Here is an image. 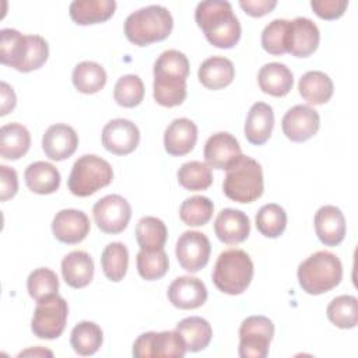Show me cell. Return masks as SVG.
Instances as JSON below:
<instances>
[{"label":"cell","mask_w":358,"mask_h":358,"mask_svg":"<svg viewBox=\"0 0 358 358\" xmlns=\"http://www.w3.org/2000/svg\"><path fill=\"white\" fill-rule=\"evenodd\" d=\"M199 80L208 90H221L229 85L235 77L232 62L224 56H211L199 67Z\"/></svg>","instance_id":"83f0119b"},{"label":"cell","mask_w":358,"mask_h":358,"mask_svg":"<svg viewBox=\"0 0 358 358\" xmlns=\"http://www.w3.org/2000/svg\"><path fill=\"white\" fill-rule=\"evenodd\" d=\"M211 278L221 292L239 295L253 278V262L242 249H227L218 255Z\"/></svg>","instance_id":"8992f818"},{"label":"cell","mask_w":358,"mask_h":358,"mask_svg":"<svg viewBox=\"0 0 358 358\" xmlns=\"http://www.w3.org/2000/svg\"><path fill=\"white\" fill-rule=\"evenodd\" d=\"M24 179L27 187L36 194L55 193L60 186V172L57 168L45 161H36L27 166Z\"/></svg>","instance_id":"f1b7e54d"},{"label":"cell","mask_w":358,"mask_h":358,"mask_svg":"<svg viewBox=\"0 0 358 358\" xmlns=\"http://www.w3.org/2000/svg\"><path fill=\"white\" fill-rule=\"evenodd\" d=\"M137 271L140 277L147 281H154L164 277L169 267L168 255L164 249L161 250H141L136 257Z\"/></svg>","instance_id":"60d3db41"},{"label":"cell","mask_w":358,"mask_h":358,"mask_svg":"<svg viewBox=\"0 0 358 358\" xmlns=\"http://www.w3.org/2000/svg\"><path fill=\"white\" fill-rule=\"evenodd\" d=\"M136 239L141 250H161L168 239V229L157 217H143L136 225Z\"/></svg>","instance_id":"e575fe53"},{"label":"cell","mask_w":358,"mask_h":358,"mask_svg":"<svg viewBox=\"0 0 358 358\" xmlns=\"http://www.w3.org/2000/svg\"><path fill=\"white\" fill-rule=\"evenodd\" d=\"M0 94H1V109H0V115L4 116L8 112H11L15 108L17 103V98L14 94V90L4 81L0 83Z\"/></svg>","instance_id":"c3c4849f"},{"label":"cell","mask_w":358,"mask_h":358,"mask_svg":"<svg viewBox=\"0 0 358 358\" xmlns=\"http://www.w3.org/2000/svg\"><path fill=\"white\" fill-rule=\"evenodd\" d=\"M345 218L336 206H323L315 213V231L326 246H337L345 236Z\"/></svg>","instance_id":"603a6c76"},{"label":"cell","mask_w":358,"mask_h":358,"mask_svg":"<svg viewBox=\"0 0 358 358\" xmlns=\"http://www.w3.org/2000/svg\"><path fill=\"white\" fill-rule=\"evenodd\" d=\"M298 90L301 96L309 105H323L330 101L333 95V81L331 78L319 70L305 73L298 83Z\"/></svg>","instance_id":"f546056e"},{"label":"cell","mask_w":358,"mask_h":358,"mask_svg":"<svg viewBox=\"0 0 358 358\" xmlns=\"http://www.w3.org/2000/svg\"><path fill=\"white\" fill-rule=\"evenodd\" d=\"M92 215L102 232L115 235L126 229L131 217V207L123 196L108 194L94 204Z\"/></svg>","instance_id":"7c38bea8"},{"label":"cell","mask_w":358,"mask_h":358,"mask_svg":"<svg viewBox=\"0 0 358 358\" xmlns=\"http://www.w3.org/2000/svg\"><path fill=\"white\" fill-rule=\"evenodd\" d=\"M189 71V60L182 52L175 49L162 52L154 63L152 95L155 102L166 108L180 105L187 95Z\"/></svg>","instance_id":"6da1fadb"},{"label":"cell","mask_w":358,"mask_h":358,"mask_svg":"<svg viewBox=\"0 0 358 358\" xmlns=\"http://www.w3.org/2000/svg\"><path fill=\"white\" fill-rule=\"evenodd\" d=\"M264 190L262 165L246 155L227 169L222 182L224 194L236 203H252L257 200Z\"/></svg>","instance_id":"52a82bcc"},{"label":"cell","mask_w":358,"mask_h":358,"mask_svg":"<svg viewBox=\"0 0 358 358\" xmlns=\"http://www.w3.org/2000/svg\"><path fill=\"white\" fill-rule=\"evenodd\" d=\"M172 28L173 18L169 10L158 4L138 8L124 20V35L137 46H147L166 39Z\"/></svg>","instance_id":"277c9868"},{"label":"cell","mask_w":358,"mask_h":358,"mask_svg":"<svg viewBox=\"0 0 358 358\" xmlns=\"http://www.w3.org/2000/svg\"><path fill=\"white\" fill-rule=\"evenodd\" d=\"M213 211L214 204L208 197L192 196L180 204L179 217L189 227H201L211 220Z\"/></svg>","instance_id":"ab89813d"},{"label":"cell","mask_w":358,"mask_h":358,"mask_svg":"<svg viewBox=\"0 0 358 358\" xmlns=\"http://www.w3.org/2000/svg\"><path fill=\"white\" fill-rule=\"evenodd\" d=\"M194 20L206 39L215 48L229 49L241 39V22L228 1H200L194 10Z\"/></svg>","instance_id":"7a4b0ae2"},{"label":"cell","mask_w":358,"mask_h":358,"mask_svg":"<svg viewBox=\"0 0 358 358\" xmlns=\"http://www.w3.org/2000/svg\"><path fill=\"white\" fill-rule=\"evenodd\" d=\"M175 253L183 270L197 273L208 263L211 245L203 232L186 231L178 238Z\"/></svg>","instance_id":"4fadbf2b"},{"label":"cell","mask_w":358,"mask_h":358,"mask_svg":"<svg viewBox=\"0 0 358 358\" xmlns=\"http://www.w3.org/2000/svg\"><path fill=\"white\" fill-rule=\"evenodd\" d=\"M327 319L340 329H352L358 323V301L354 295H340L326 308Z\"/></svg>","instance_id":"8d00e7d4"},{"label":"cell","mask_w":358,"mask_h":358,"mask_svg":"<svg viewBox=\"0 0 358 358\" xmlns=\"http://www.w3.org/2000/svg\"><path fill=\"white\" fill-rule=\"evenodd\" d=\"M105 69L91 60H84L78 63L71 73V81L77 91L83 94H95L101 91L106 84Z\"/></svg>","instance_id":"d6a6232c"},{"label":"cell","mask_w":358,"mask_h":358,"mask_svg":"<svg viewBox=\"0 0 358 358\" xmlns=\"http://www.w3.org/2000/svg\"><path fill=\"white\" fill-rule=\"evenodd\" d=\"M178 182L187 190H206L213 183L211 168L206 162L189 161L178 169Z\"/></svg>","instance_id":"f35d334b"},{"label":"cell","mask_w":358,"mask_h":358,"mask_svg":"<svg viewBox=\"0 0 358 358\" xmlns=\"http://www.w3.org/2000/svg\"><path fill=\"white\" fill-rule=\"evenodd\" d=\"M288 28H289V21L284 18H275L271 22H268L262 32L263 49L267 53L274 56L287 53Z\"/></svg>","instance_id":"7bdbcfd3"},{"label":"cell","mask_w":358,"mask_h":358,"mask_svg":"<svg viewBox=\"0 0 358 358\" xmlns=\"http://www.w3.org/2000/svg\"><path fill=\"white\" fill-rule=\"evenodd\" d=\"M274 336L273 322L262 315L246 317L239 327L238 352L242 358H264Z\"/></svg>","instance_id":"30bf717a"},{"label":"cell","mask_w":358,"mask_h":358,"mask_svg":"<svg viewBox=\"0 0 358 358\" xmlns=\"http://www.w3.org/2000/svg\"><path fill=\"white\" fill-rule=\"evenodd\" d=\"M274 127L273 108L266 102H256L250 106L245 120V137L253 145L264 144Z\"/></svg>","instance_id":"cb8c5ba5"},{"label":"cell","mask_w":358,"mask_h":358,"mask_svg":"<svg viewBox=\"0 0 358 358\" xmlns=\"http://www.w3.org/2000/svg\"><path fill=\"white\" fill-rule=\"evenodd\" d=\"M186 351L185 341L176 330L147 331L140 334L133 344V355L136 358H182Z\"/></svg>","instance_id":"8fae6325"},{"label":"cell","mask_w":358,"mask_h":358,"mask_svg":"<svg viewBox=\"0 0 358 358\" xmlns=\"http://www.w3.org/2000/svg\"><path fill=\"white\" fill-rule=\"evenodd\" d=\"M185 341L186 350L197 352L204 350L213 337L211 324L200 316H190L182 319L175 329Z\"/></svg>","instance_id":"1f68e13d"},{"label":"cell","mask_w":358,"mask_h":358,"mask_svg":"<svg viewBox=\"0 0 358 358\" xmlns=\"http://www.w3.org/2000/svg\"><path fill=\"white\" fill-rule=\"evenodd\" d=\"M27 289L34 301H41L49 295L57 294L59 278L56 273L48 267L35 268L27 280Z\"/></svg>","instance_id":"ee69618b"},{"label":"cell","mask_w":358,"mask_h":358,"mask_svg":"<svg viewBox=\"0 0 358 358\" xmlns=\"http://www.w3.org/2000/svg\"><path fill=\"white\" fill-rule=\"evenodd\" d=\"M67 315L69 306L66 299L57 294L49 295L36 302L31 320V330L39 338H57L64 331Z\"/></svg>","instance_id":"9c48e42d"},{"label":"cell","mask_w":358,"mask_h":358,"mask_svg":"<svg viewBox=\"0 0 358 358\" xmlns=\"http://www.w3.org/2000/svg\"><path fill=\"white\" fill-rule=\"evenodd\" d=\"M320 127L317 110L309 105H295L285 112L281 120V129L285 137L295 143H303L313 137Z\"/></svg>","instance_id":"5bb4252c"},{"label":"cell","mask_w":358,"mask_h":358,"mask_svg":"<svg viewBox=\"0 0 358 358\" xmlns=\"http://www.w3.org/2000/svg\"><path fill=\"white\" fill-rule=\"evenodd\" d=\"M17 190H18L17 172L7 165H0V200L6 201L14 197Z\"/></svg>","instance_id":"bcb514c9"},{"label":"cell","mask_w":358,"mask_h":358,"mask_svg":"<svg viewBox=\"0 0 358 358\" xmlns=\"http://www.w3.org/2000/svg\"><path fill=\"white\" fill-rule=\"evenodd\" d=\"M242 155L238 140L227 131H218L204 144V159L210 168L228 169Z\"/></svg>","instance_id":"e0dca14e"},{"label":"cell","mask_w":358,"mask_h":358,"mask_svg":"<svg viewBox=\"0 0 358 358\" xmlns=\"http://www.w3.org/2000/svg\"><path fill=\"white\" fill-rule=\"evenodd\" d=\"M287 227V213L275 203L260 207L256 214V228L266 238H278Z\"/></svg>","instance_id":"74e56055"},{"label":"cell","mask_w":358,"mask_h":358,"mask_svg":"<svg viewBox=\"0 0 358 358\" xmlns=\"http://www.w3.org/2000/svg\"><path fill=\"white\" fill-rule=\"evenodd\" d=\"M102 145L112 154L127 155L140 143L138 127L129 119L117 117L108 122L102 129Z\"/></svg>","instance_id":"9a60e30c"},{"label":"cell","mask_w":358,"mask_h":358,"mask_svg":"<svg viewBox=\"0 0 358 358\" xmlns=\"http://www.w3.org/2000/svg\"><path fill=\"white\" fill-rule=\"evenodd\" d=\"M257 83L264 94L273 96H284L292 90L294 76L285 64L271 62L260 67Z\"/></svg>","instance_id":"484cf974"},{"label":"cell","mask_w":358,"mask_h":358,"mask_svg":"<svg viewBox=\"0 0 358 358\" xmlns=\"http://www.w3.org/2000/svg\"><path fill=\"white\" fill-rule=\"evenodd\" d=\"M197 141V126L187 117L172 120L164 133V147L169 155L182 157L189 154Z\"/></svg>","instance_id":"7402d4cb"},{"label":"cell","mask_w":358,"mask_h":358,"mask_svg":"<svg viewBox=\"0 0 358 358\" xmlns=\"http://www.w3.org/2000/svg\"><path fill=\"white\" fill-rule=\"evenodd\" d=\"M22 355H49V357H52L53 354H52V351L42 350L41 347H36V348H34V350H25V351H22V352L18 354V357H22Z\"/></svg>","instance_id":"681fc988"},{"label":"cell","mask_w":358,"mask_h":358,"mask_svg":"<svg viewBox=\"0 0 358 358\" xmlns=\"http://www.w3.org/2000/svg\"><path fill=\"white\" fill-rule=\"evenodd\" d=\"M241 8L252 17H263L268 14L275 6V0H241Z\"/></svg>","instance_id":"7dc6e473"},{"label":"cell","mask_w":358,"mask_h":358,"mask_svg":"<svg viewBox=\"0 0 358 358\" xmlns=\"http://www.w3.org/2000/svg\"><path fill=\"white\" fill-rule=\"evenodd\" d=\"M207 296V288L197 277L180 275L168 287V299L179 309H196L204 305Z\"/></svg>","instance_id":"d6986e66"},{"label":"cell","mask_w":358,"mask_h":358,"mask_svg":"<svg viewBox=\"0 0 358 358\" xmlns=\"http://www.w3.org/2000/svg\"><path fill=\"white\" fill-rule=\"evenodd\" d=\"M217 238L227 245H236L248 239L250 234L249 217L236 208H224L214 221Z\"/></svg>","instance_id":"44dd1931"},{"label":"cell","mask_w":358,"mask_h":358,"mask_svg":"<svg viewBox=\"0 0 358 358\" xmlns=\"http://www.w3.org/2000/svg\"><path fill=\"white\" fill-rule=\"evenodd\" d=\"M78 145L76 130L64 123H56L46 129L42 137V150L52 161H63L71 157Z\"/></svg>","instance_id":"ffe728a7"},{"label":"cell","mask_w":358,"mask_h":358,"mask_svg":"<svg viewBox=\"0 0 358 358\" xmlns=\"http://www.w3.org/2000/svg\"><path fill=\"white\" fill-rule=\"evenodd\" d=\"M298 282L310 295L324 294L337 287L343 278L340 259L327 250H319L298 266Z\"/></svg>","instance_id":"5b68a950"},{"label":"cell","mask_w":358,"mask_h":358,"mask_svg":"<svg viewBox=\"0 0 358 358\" xmlns=\"http://www.w3.org/2000/svg\"><path fill=\"white\" fill-rule=\"evenodd\" d=\"M31 145V134L21 123H8L0 129V154L4 159H20Z\"/></svg>","instance_id":"4dcf8cb0"},{"label":"cell","mask_w":358,"mask_h":358,"mask_svg":"<svg viewBox=\"0 0 358 358\" xmlns=\"http://www.w3.org/2000/svg\"><path fill=\"white\" fill-rule=\"evenodd\" d=\"M91 224L87 214L76 208H64L56 213L52 221V232L57 241L74 245L87 238Z\"/></svg>","instance_id":"2e32d148"},{"label":"cell","mask_w":358,"mask_h":358,"mask_svg":"<svg viewBox=\"0 0 358 358\" xmlns=\"http://www.w3.org/2000/svg\"><path fill=\"white\" fill-rule=\"evenodd\" d=\"M116 10L113 0H74L70 3L69 13L78 25L99 24L109 20Z\"/></svg>","instance_id":"4316f807"},{"label":"cell","mask_w":358,"mask_h":358,"mask_svg":"<svg viewBox=\"0 0 358 358\" xmlns=\"http://www.w3.org/2000/svg\"><path fill=\"white\" fill-rule=\"evenodd\" d=\"M112 179L113 169L106 159L94 154H85L73 164L67 186L74 196L87 197L108 186Z\"/></svg>","instance_id":"ba28073f"},{"label":"cell","mask_w":358,"mask_h":358,"mask_svg":"<svg viewBox=\"0 0 358 358\" xmlns=\"http://www.w3.org/2000/svg\"><path fill=\"white\" fill-rule=\"evenodd\" d=\"M62 274L71 288H84L92 281L94 260L84 250H73L62 260Z\"/></svg>","instance_id":"d4e9b609"},{"label":"cell","mask_w":358,"mask_h":358,"mask_svg":"<svg viewBox=\"0 0 358 358\" xmlns=\"http://www.w3.org/2000/svg\"><path fill=\"white\" fill-rule=\"evenodd\" d=\"M49 56V45L41 35H24L17 29L0 31V62L18 71L41 69Z\"/></svg>","instance_id":"3957f363"},{"label":"cell","mask_w":358,"mask_h":358,"mask_svg":"<svg viewBox=\"0 0 358 358\" xmlns=\"http://www.w3.org/2000/svg\"><path fill=\"white\" fill-rule=\"evenodd\" d=\"M319 42L320 32L312 20L296 17L289 21L287 53H291L295 57H308L317 49Z\"/></svg>","instance_id":"ac0fdd59"},{"label":"cell","mask_w":358,"mask_h":358,"mask_svg":"<svg viewBox=\"0 0 358 358\" xmlns=\"http://www.w3.org/2000/svg\"><path fill=\"white\" fill-rule=\"evenodd\" d=\"M310 7L315 14L323 20H336L340 18L345 8L348 7V1L345 0H312Z\"/></svg>","instance_id":"f6af8a7d"},{"label":"cell","mask_w":358,"mask_h":358,"mask_svg":"<svg viewBox=\"0 0 358 358\" xmlns=\"http://www.w3.org/2000/svg\"><path fill=\"white\" fill-rule=\"evenodd\" d=\"M113 98L123 108H134L144 98V84L137 74H126L120 77L113 88Z\"/></svg>","instance_id":"b9f144b4"},{"label":"cell","mask_w":358,"mask_h":358,"mask_svg":"<svg viewBox=\"0 0 358 358\" xmlns=\"http://www.w3.org/2000/svg\"><path fill=\"white\" fill-rule=\"evenodd\" d=\"M101 266L105 277L119 282L126 275L129 267V250L122 242H110L101 255Z\"/></svg>","instance_id":"d590c367"},{"label":"cell","mask_w":358,"mask_h":358,"mask_svg":"<svg viewBox=\"0 0 358 358\" xmlns=\"http://www.w3.org/2000/svg\"><path fill=\"white\" fill-rule=\"evenodd\" d=\"M103 341L102 329L90 320H83L77 323L70 336V344L73 350L83 357L95 354Z\"/></svg>","instance_id":"836d02e7"}]
</instances>
